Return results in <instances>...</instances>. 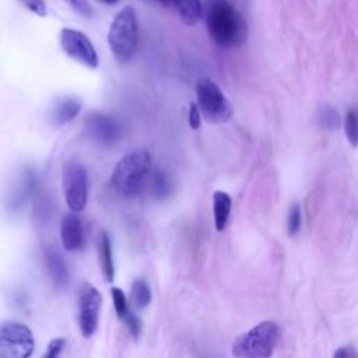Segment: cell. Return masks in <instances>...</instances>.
<instances>
[{"instance_id": "cell-3", "label": "cell", "mask_w": 358, "mask_h": 358, "mask_svg": "<svg viewBox=\"0 0 358 358\" xmlns=\"http://www.w3.org/2000/svg\"><path fill=\"white\" fill-rule=\"evenodd\" d=\"M137 14L131 6H124L113 17L109 32L108 43L117 63H127L137 46Z\"/></svg>"}, {"instance_id": "cell-9", "label": "cell", "mask_w": 358, "mask_h": 358, "mask_svg": "<svg viewBox=\"0 0 358 358\" xmlns=\"http://www.w3.org/2000/svg\"><path fill=\"white\" fill-rule=\"evenodd\" d=\"M102 295L91 284L84 282L78 292V327L84 337H91L96 327L101 312Z\"/></svg>"}, {"instance_id": "cell-12", "label": "cell", "mask_w": 358, "mask_h": 358, "mask_svg": "<svg viewBox=\"0 0 358 358\" xmlns=\"http://www.w3.org/2000/svg\"><path fill=\"white\" fill-rule=\"evenodd\" d=\"M43 257L53 285L57 288H64L69 284L70 274L59 250L53 246H46L43 250Z\"/></svg>"}, {"instance_id": "cell-11", "label": "cell", "mask_w": 358, "mask_h": 358, "mask_svg": "<svg viewBox=\"0 0 358 358\" xmlns=\"http://www.w3.org/2000/svg\"><path fill=\"white\" fill-rule=\"evenodd\" d=\"M60 239L63 248L69 252H76L83 248L84 231L77 213H69L63 217L60 224Z\"/></svg>"}, {"instance_id": "cell-28", "label": "cell", "mask_w": 358, "mask_h": 358, "mask_svg": "<svg viewBox=\"0 0 358 358\" xmlns=\"http://www.w3.org/2000/svg\"><path fill=\"white\" fill-rule=\"evenodd\" d=\"M333 358H358V352L352 345H343L334 351Z\"/></svg>"}, {"instance_id": "cell-17", "label": "cell", "mask_w": 358, "mask_h": 358, "mask_svg": "<svg viewBox=\"0 0 358 358\" xmlns=\"http://www.w3.org/2000/svg\"><path fill=\"white\" fill-rule=\"evenodd\" d=\"M151 302V289L145 280L137 278L130 289V306L134 309H144Z\"/></svg>"}, {"instance_id": "cell-20", "label": "cell", "mask_w": 358, "mask_h": 358, "mask_svg": "<svg viewBox=\"0 0 358 358\" xmlns=\"http://www.w3.org/2000/svg\"><path fill=\"white\" fill-rule=\"evenodd\" d=\"M110 295H112V302H113L115 312H116L117 317H120L123 320L127 316V313L130 312V303H129L124 292L117 287H113L110 289Z\"/></svg>"}, {"instance_id": "cell-18", "label": "cell", "mask_w": 358, "mask_h": 358, "mask_svg": "<svg viewBox=\"0 0 358 358\" xmlns=\"http://www.w3.org/2000/svg\"><path fill=\"white\" fill-rule=\"evenodd\" d=\"M344 133L352 147H358V108H351L345 113Z\"/></svg>"}, {"instance_id": "cell-29", "label": "cell", "mask_w": 358, "mask_h": 358, "mask_svg": "<svg viewBox=\"0 0 358 358\" xmlns=\"http://www.w3.org/2000/svg\"><path fill=\"white\" fill-rule=\"evenodd\" d=\"M102 3H106V4H116L119 0H101Z\"/></svg>"}, {"instance_id": "cell-14", "label": "cell", "mask_w": 358, "mask_h": 358, "mask_svg": "<svg viewBox=\"0 0 358 358\" xmlns=\"http://www.w3.org/2000/svg\"><path fill=\"white\" fill-rule=\"evenodd\" d=\"M180 21L187 25H196L204 17V6L200 0H176L173 4Z\"/></svg>"}, {"instance_id": "cell-7", "label": "cell", "mask_w": 358, "mask_h": 358, "mask_svg": "<svg viewBox=\"0 0 358 358\" xmlns=\"http://www.w3.org/2000/svg\"><path fill=\"white\" fill-rule=\"evenodd\" d=\"M62 186L66 203L71 213L84 210L88 199V180L83 165L77 161H67L62 169Z\"/></svg>"}, {"instance_id": "cell-16", "label": "cell", "mask_w": 358, "mask_h": 358, "mask_svg": "<svg viewBox=\"0 0 358 358\" xmlns=\"http://www.w3.org/2000/svg\"><path fill=\"white\" fill-rule=\"evenodd\" d=\"M98 256H99V266L102 275L106 281H113L115 278V267H113V259H112V248L110 241L106 232H101L98 238Z\"/></svg>"}, {"instance_id": "cell-6", "label": "cell", "mask_w": 358, "mask_h": 358, "mask_svg": "<svg viewBox=\"0 0 358 358\" xmlns=\"http://www.w3.org/2000/svg\"><path fill=\"white\" fill-rule=\"evenodd\" d=\"M35 341L28 326L20 322L0 323V358H29Z\"/></svg>"}, {"instance_id": "cell-10", "label": "cell", "mask_w": 358, "mask_h": 358, "mask_svg": "<svg viewBox=\"0 0 358 358\" xmlns=\"http://www.w3.org/2000/svg\"><path fill=\"white\" fill-rule=\"evenodd\" d=\"M84 129L92 140L101 144H112L120 137L119 122L113 116L102 112L88 113L84 120Z\"/></svg>"}, {"instance_id": "cell-23", "label": "cell", "mask_w": 358, "mask_h": 358, "mask_svg": "<svg viewBox=\"0 0 358 358\" xmlns=\"http://www.w3.org/2000/svg\"><path fill=\"white\" fill-rule=\"evenodd\" d=\"M123 322L126 324L127 331L131 334V337L137 340L138 336L141 334V320H140V317L130 310L127 313V316L123 319Z\"/></svg>"}, {"instance_id": "cell-5", "label": "cell", "mask_w": 358, "mask_h": 358, "mask_svg": "<svg viewBox=\"0 0 358 358\" xmlns=\"http://www.w3.org/2000/svg\"><path fill=\"white\" fill-rule=\"evenodd\" d=\"M197 106L203 117L210 123H225L232 117L234 109L221 88L210 78H201L196 84Z\"/></svg>"}, {"instance_id": "cell-2", "label": "cell", "mask_w": 358, "mask_h": 358, "mask_svg": "<svg viewBox=\"0 0 358 358\" xmlns=\"http://www.w3.org/2000/svg\"><path fill=\"white\" fill-rule=\"evenodd\" d=\"M280 340V327L274 320H263L239 334L232 343L235 358H270Z\"/></svg>"}, {"instance_id": "cell-21", "label": "cell", "mask_w": 358, "mask_h": 358, "mask_svg": "<svg viewBox=\"0 0 358 358\" xmlns=\"http://www.w3.org/2000/svg\"><path fill=\"white\" fill-rule=\"evenodd\" d=\"M151 190L155 197H165L171 192V183L162 171H155L151 179Z\"/></svg>"}, {"instance_id": "cell-8", "label": "cell", "mask_w": 358, "mask_h": 358, "mask_svg": "<svg viewBox=\"0 0 358 358\" xmlns=\"http://www.w3.org/2000/svg\"><path fill=\"white\" fill-rule=\"evenodd\" d=\"M59 43L63 52L88 69L98 67V53L90 38L77 29L63 28L59 34Z\"/></svg>"}, {"instance_id": "cell-19", "label": "cell", "mask_w": 358, "mask_h": 358, "mask_svg": "<svg viewBox=\"0 0 358 358\" xmlns=\"http://www.w3.org/2000/svg\"><path fill=\"white\" fill-rule=\"evenodd\" d=\"M317 122L324 130H336L341 124V119L338 112L331 106H323L319 110Z\"/></svg>"}, {"instance_id": "cell-13", "label": "cell", "mask_w": 358, "mask_h": 358, "mask_svg": "<svg viewBox=\"0 0 358 358\" xmlns=\"http://www.w3.org/2000/svg\"><path fill=\"white\" fill-rule=\"evenodd\" d=\"M81 110V102L74 96H63L53 102L50 106V123L55 126H63L73 120Z\"/></svg>"}, {"instance_id": "cell-4", "label": "cell", "mask_w": 358, "mask_h": 358, "mask_svg": "<svg viewBox=\"0 0 358 358\" xmlns=\"http://www.w3.org/2000/svg\"><path fill=\"white\" fill-rule=\"evenodd\" d=\"M151 166L147 151H134L124 155L113 168L112 187L123 196H134L140 192Z\"/></svg>"}, {"instance_id": "cell-26", "label": "cell", "mask_w": 358, "mask_h": 358, "mask_svg": "<svg viewBox=\"0 0 358 358\" xmlns=\"http://www.w3.org/2000/svg\"><path fill=\"white\" fill-rule=\"evenodd\" d=\"M64 1H67L71 8H74L78 14L84 17H91L94 13L88 0H64Z\"/></svg>"}, {"instance_id": "cell-1", "label": "cell", "mask_w": 358, "mask_h": 358, "mask_svg": "<svg viewBox=\"0 0 358 358\" xmlns=\"http://www.w3.org/2000/svg\"><path fill=\"white\" fill-rule=\"evenodd\" d=\"M204 20L210 36L222 48H238L248 39V24L228 0H206Z\"/></svg>"}, {"instance_id": "cell-25", "label": "cell", "mask_w": 358, "mask_h": 358, "mask_svg": "<svg viewBox=\"0 0 358 358\" xmlns=\"http://www.w3.org/2000/svg\"><path fill=\"white\" fill-rule=\"evenodd\" d=\"M64 344H66L64 338H53L49 343L43 358H59L62 351H63V348H64Z\"/></svg>"}, {"instance_id": "cell-24", "label": "cell", "mask_w": 358, "mask_h": 358, "mask_svg": "<svg viewBox=\"0 0 358 358\" xmlns=\"http://www.w3.org/2000/svg\"><path fill=\"white\" fill-rule=\"evenodd\" d=\"M20 3L28 8L29 11H32L34 14L39 15V17H45L48 14L46 10V4L43 0H20Z\"/></svg>"}, {"instance_id": "cell-27", "label": "cell", "mask_w": 358, "mask_h": 358, "mask_svg": "<svg viewBox=\"0 0 358 358\" xmlns=\"http://www.w3.org/2000/svg\"><path fill=\"white\" fill-rule=\"evenodd\" d=\"M200 124H201L200 109L196 102H192L190 108H189V126H190V129L197 130L200 127Z\"/></svg>"}, {"instance_id": "cell-22", "label": "cell", "mask_w": 358, "mask_h": 358, "mask_svg": "<svg viewBox=\"0 0 358 358\" xmlns=\"http://www.w3.org/2000/svg\"><path fill=\"white\" fill-rule=\"evenodd\" d=\"M302 225V211L298 203H294L288 210L287 217V232L289 236H295Z\"/></svg>"}, {"instance_id": "cell-15", "label": "cell", "mask_w": 358, "mask_h": 358, "mask_svg": "<svg viewBox=\"0 0 358 358\" xmlns=\"http://www.w3.org/2000/svg\"><path fill=\"white\" fill-rule=\"evenodd\" d=\"M232 200L231 196L222 190H217L213 194V213H214V225L217 231H224L228 224L231 213Z\"/></svg>"}]
</instances>
